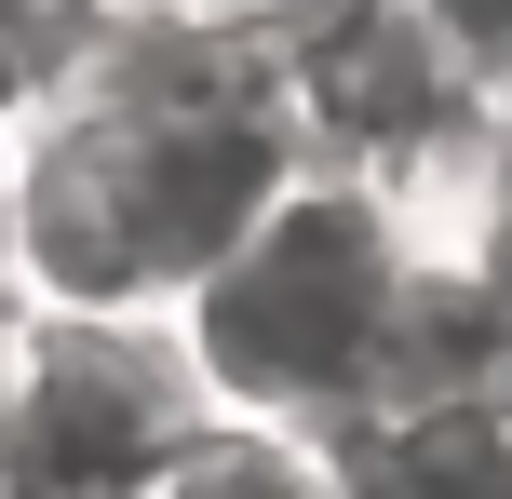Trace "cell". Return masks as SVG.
I'll return each mask as SVG.
<instances>
[{"instance_id": "8992f818", "label": "cell", "mask_w": 512, "mask_h": 499, "mask_svg": "<svg viewBox=\"0 0 512 499\" xmlns=\"http://www.w3.org/2000/svg\"><path fill=\"white\" fill-rule=\"evenodd\" d=\"M486 135H499V149H512V68L486 81Z\"/></svg>"}, {"instance_id": "277c9868", "label": "cell", "mask_w": 512, "mask_h": 499, "mask_svg": "<svg viewBox=\"0 0 512 499\" xmlns=\"http://www.w3.org/2000/svg\"><path fill=\"white\" fill-rule=\"evenodd\" d=\"M95 14H149V27H216V41H283L310 0H95Z\"/></svg>"}, {"instance_id": "5b68a950", "label": "cell", "mask_w": 512, "mask_h": 499, "mask_svg": "<svg viewBox=\"0 0 512 499\" xmlns=\"http://www.w3.org/2000/svg\"><path fill=\"white\" fill-rule=\"evenodd\" d=\"M41 81H54V27L27 14V0H0V135L41 108Z\"/></svg>"}, {"instance_id": "7a4b0ae2", "label": "cell", "mask_w": 512, "mask_h": 499, "mask_svg": "<svg viewBox=\"0 0 512 499\" xmlns=\"http://www.w3.org/2000/svg\"><path fill=\"white\" fill-rule=\"evenodd\" d=\"M216 446L203 378L149 324L27 311L0 351V499H162Z\"/></svg>"}, {"instance_id": "3957f363", "label": "cell", "mask_w": 512, "mask_h": 499, "mask_svg": "<svg viewBox=\"0 0 512 499\" xmlns=\"http://www.w3.org/2000/svg\"><path fill=\"white\" fill-rule=\"evenodd\" d=\"M310 459H324L337 499H512V405L499 392L364 405V419H337Z\"/></svg>"}, {"instance_id": "6da1fadb", "label": "cell", "mask_w": 512, "mask_h": 499, "mask_svg": "<svg viewBox=\"0 0 512 499\" xmlns=\"http://www.w3.org/2000/svg\"><path fill=\"white\" fill-rule=\"evenodd\" d=\"M405 230H391L378 176L310 162L243 216V243L162 311L176 365L203 378V405L230 432H297L324 446L337 419L378 405V351H391V297H405Z\"/></svg>"}]
</instances>
